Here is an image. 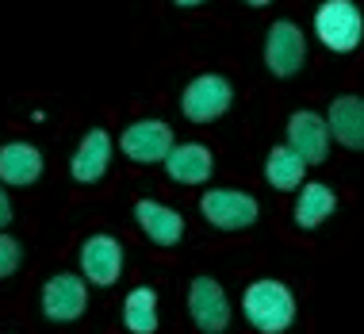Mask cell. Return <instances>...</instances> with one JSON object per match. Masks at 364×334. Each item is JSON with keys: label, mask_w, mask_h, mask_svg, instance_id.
<instances>
[{"label": "cell", "mask_w": 364, "mask_h": 334, "mask_svg": "<svg viewBox=\"0 0 364 334\" xmlns=\"http://www.w3.org/2000/svg\"><path fill=\"white\" fill-rule=\"evenodd\" d=\"M242 311L253 330L261 334H284L295 323V296L284 281L261 277L242 292Z\"/></svg>", "instance_id": "6da1fadb"}, {"label": "cell", "mask_w": 364, "mask_h": 334, "mask_svg": "<svg viewBox=\"0 0 364 334\" xmlns=\"http://www.w3.org/2000/svg\"><path fill=\"white\" fill-rule=\"evenodd\" d=\"M314 35H318V43L326 51L353 54L360 46V35H364L360 8L353 0H322L318 12H314Z\"/></svg>", "instance_id": "7a4b0ae2"}, {"label": "cell", "mask_w": 364, "mask_h": 334, "mask_svg": "<svg viewBox=\"0 0 364 334\" xmlns=\"http://www.w3.org/2000/svg\"><path fill=\"white\" fill-rule=\"evenodd\" d=\"M234 104V85L223 73H200L192 77L188 88L181 93V112L188 123H211L230 112Z\"/></svg>", "instance_id": "3957f363"}, {"label": "cell", "mask_w": 364, "mask_h": 334, "mask_svg": "<svg viewBox=\"0 0 364 334\" xmlns=\"http://www.w3.org/2000/svg\"><path fill=\"white\" fill-rule=\"evenodd\" d=\"M200 212L219 231H245L257 223L261 204H257V196L245 189H208L200 196Z\"/></svg>", "instance_id": "277c9868"}, {"label": "cell", "mask_w": 364, "mask_h": 334, "mask_svg": "<svg viewBox=\"0 0 364 334\" xmlns=\"http://www.w3.org/2000/svg\"><path fill=\"white\" fill-rule=\"evenodd\" d=\"M303 62H307V38H303L299 24L277 19L269 27V35H264V66H269V73L288 81V77L303 70Z\"/></svg>", "instance_id": "5b68a950"}, {"label": "cell", "mask_w": 364, "mask_h": 334, "mask_svg": "<svg viewBox=\"0 0 364 334\" xmlns=\"http://www.w3.org/2000/svg\"><path fill=\"white\" fill-rule=\"evenodd\" d=\"M43 315L50 323H77L88 308V281L77 277V273H54L50 281L43 284Z\"/></svg>", "instance_id": "8992f818"}, {"label": "cell", "mask_w": 364, "mask_h": 334, "mask_svg": "<svg viewBox=\"0 0 364 334\" xmlns=\"http://www.w3.org/2000/svg\"><path fill=\"white\" fill-rule=\"evenodd\" d=\"M173 146H176L173 142V127L165 120H134V123H127L123 135H119V150L139 165L165 162V154H169Z\"/></svg>", "instance_id": "52a82bcc"}, {"label": "cell", "mask_w": 364, "mask_h": 334, "mask_svg": "<svg viewBox=\"0 0 364 334\" xmlns=\"http://www.w3.org/2000/svg\"><path fill=\"white\" fill-rule=\"evenodd\" d=\"M188 315L203 334H223L230 327V300L215 277H196L188 284Z\"/></svg>", "instance_id": "ba28073f"}, {"label": "cell", "mask_w": 364, "mask_h": 334, "mask_svg": "<svg viewBox=\"0 0 364 334\" xmlns=\"http://www.w3.org/2000/svg\"><path fill=\"white\" fill-rule=\"evenodd\" d=\"M123 273V246L112 234H88L81 242V277L96 288H112Z\"/></svg>", "instance_id": "9c48e42d"}, {"label": "cell", "mask_w": 364, "mask_h": 334, "mask_svg": "<svg viewBox=\"0 0 364 334\" xmlns=\"http://www.w3.org/2000/svg\"><path fill=\"white\" fill-rule=\"evenodd\" d=\"M288 146L299 154L307 165H322L330 158V131L326 120L314 112H295L288 120Z\"/></svg>", "instance_id": "30bf717a"}, {"label": "cell", "mask_w": 364, "mask_h": 334, "mask_svg": "<svg viewBox=\"0 0 364 334\" xmlns=\"http://www.w3.org/2000/svg\"><path fill=\"white\" fill-rule=\"evenodd\" d=\"M107 165H112V135L104 127H92V131H85L77 154L70 158V173L77 184H96L104 181Z\"/></svg>", "instance_id": "8fae6325"}, {"label": "cell", "mask_w": 364, "mask_h": 334, "mask_svg": "<svg viewBox=\"0 0 364 334\" xmlns=\"http://www.w3.org/2000/svg\"><path fill=\"white\" fill-rule=\"evenodd\" d=\"M326 131L330 142H341L346 150H360L364 146V100L357 93L338 96L326 112Z\"/></svg>", "instance_id": "7c38bea8"}, {"label": "cell", "mask_w": 364, "mask_h": 334, "mask_svg": "<svg viewBox=\"0 0 364 334\" xmlns=\"http://www.w3.org/2000/svg\"><path fill=\"white\" fill-rule=\"evenodd\" d=\"M134 219H139V227L142 234L154 242V246H176V242L184 239V219H181V212H173V208H165V204H157V200H139L134 204Z\"/></svg>", "instance_id": "4fadbf2b"}, {"label": "cell", "mask_w": 364, "mask_h": 334, "mask_svg": "<svg viewBox=\"0 0 364 334\" xmlns=\"http://www.w3.org/2000/svg\"><path fill=\"white\" fill-rule=\"evenodd\" d=\"M161 165H165V173H169V181H176V184H203L215 169V158H211L208 146L181 142V146H173V150L165 154Z\"/></svg>", "instance_id": "5bb4252c"}, {"label": "cell", "mask_w": 364, "mask_h": 334, "mask_svg": "<svg viewBox=\"0 0 364 334\" xmlns=\"http://www.w3.org/2000/svg\"><path fill=\"white\" fill-rule=\"evenodd\" d=\"M43 154L38 146L31 142H8L0 146V181L4 184H16V189H27L43 177Z\"/></svg>", "instance_id": "9a60e30c"}, {"label": "cell", "mask_w": 364, "mask_h": 334, "mask_svg": "<svg viewBox=\"0 0 364 334\" xmlns=\"http://www.w3.org/2000/svg\"><path fill=\"white\" fill-rule=\"evenodd\" d=\"M333 212H338V196H333L330 184H322V181H303V184H299V200H295V223H299L303 231H314L318 223H326Z\"/></svg>", "instance_id": "2e32d148"}, {"label": "cell", "mask_w": 364, "mask_h": 334, "mask_svg": "<svg viewBox=\"0 0 364 334\" xmlns=\"http://www.w3.org/2000/svg\"><path fill=\"white\" fill-rule=\"evenodd\" d=\"M264 181L277 192H295L307 181V162H303L288 142H280V146H272L269 158H264Z\"/></svg>", "instance_id": "e0dca14e"}, {"label": "cell", "mask_w": 364, "mask_h": 334, "mask_svg": "<svg viewBox=\"0 0 364 334\" xmlns=\"http://www.w3.org/2000/svg\"><path fill=\"white\" fill-rule=\"evenodd\" d=\"M123 323H127L131 334H154L157 330V292L150 288V284H139L134 292H127Z\"/></svg>", "instance_id": "ac0fdd59"}, {"label": "cell", "mask_w": 364, "mask_h": 334, "mask_svg": "<svg viewBox=\"0 0 364 334\" xmlns=\"http://www.w3.org/2000/svg\"><path fill=\"white\" fill-rule=\"evenodd\" d=\"M23 265V246L12 239V234H4L0 231V281L4 277H12V273Z\"/></svg>", "instance_id": "d6986e66"}, {"label": "cell", "mask_w": 364, "mask_h": 334, "mask_svg": "<svg viewBox=\"0 0 364 334\" xmlns=\"http://www.w3.org/2000/svg\"><path fill=\"white\" fill-rule=\"evenodd\" d=\"M8 223H12V200H8L4 189H0V231H4Z\"/></svg>", "instance_id": "ffe728a7"}, {"label": "cell", "mask_w": 364, "mask_h": 334, "mask_svg": "<svg viewBox=\"0 0 364 334\" xmlns=\"http://www.w3.org/2000/svg\"><path fill=\"white\" fill-rule=\"evenodd\" d=\"M173 4H181V8H196V4H203V0H173Z\"/></svg>", "instance_id": "44dd1931"}, {"label": "cell", "mask_w": 364, "mask_h": 334, "mask_svg": "<svg viewBox=\"0 0 364 334\" xmlns=\"http://www.w3.org/2000/svg\"><path fill=\"white\" fill-rule=\"evenodd\" d=\"M250 8H264V4H272V0H245Z\"/></svg>", "instance_id": "7402d4cb"}]
</instances>
